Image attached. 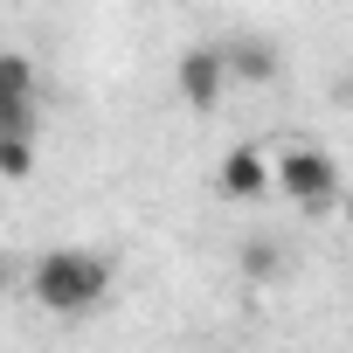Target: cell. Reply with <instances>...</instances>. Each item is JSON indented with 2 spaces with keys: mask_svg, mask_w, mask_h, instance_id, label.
Here are the masks:
<instances>
[{
  "mask_svg": "<svg viewBox=\"0 0 353 353\" xmlns=\"http://www.w3.org/2000/svg\"><path fill=\"white\" fill-rule=\"evenodd\" d=\"M222 56H229V77H243V83H270L277 77V49L270 42H222Z\"/></svg>",
  "mask_w": 353,
  "mask_h": 353,
  "instance_id": "5",
  "label": "cell"
},
{
  "mask_svg": "<svg viewBox=\"0 0 353 353\" xmlns=\"http://www.w3.org/2000/svg\"><path fill=\"white\" fill-rule=\"evenodd\" d=\"M277 194H284L291 208H305V215L332 208V201H339V166H332V152H319V145H284V152H277Z\"/></svg>",
  "mask_w": 353,
  "mask_h": 353,
  "instance_id": "2",
  "label": "cell"
},
{
  "mask_svg": "<svg viewBox=\"0 0 353 353\" xmlns=\"http://www.w3.org/2000/svg\"><path fill=\"white\" fill-rule=\"evenodd\" d=\"M28 291H35V305H49L56 319L97 312V305L111 298V256H97V250H49V256H35Z\"/></svg>",
  "mask_w": 353,
  "mask_h": 353,
  "instance_id": "1",
  "label": "cell"
},
{
  "mask_svg": "<svg viewBox=\"0 0 353 353\" xmlns=\"http://www.w3.org/2000/svg\"><path fill=\"white\" fill-rule=\"evenodd\" d=\"M277 188V152L263 145H229L222 166H215V194L222 201H263Z\"/></svg>",
  "mask_w": 353,
  "mask_h": 353,
  "instance_id": "3",
  "label": "cell"
},
{
  "mask_svg": "<svg viewBox=\"0 0 353 353\" xmlns=\"http://www.w3.org/2000/svg\"><path fill=\"white\" fill-rule=\"evenodd\" d=\"M35 173V139H21V132H0V181H28Z\"/></svg>",
  "mask_w": 353,
  "mask_h": 353,
  "instance_id": "7",
  "label": "cell"
},
{
  "mask_svg": "<svg viewBox=\"0 0 353 353\" xmlns=\"http://www.w3.org/2000/svg\"><path fill=\"white\" fill-rule=\"evenodd\" d=\"M173 83H181V97H188V111H215L222 104V83H229V56L215 49V42H194L188 56H181V70H173Z\"/></svg>",
  "mask_w": 353,
  "mask_h": 353,
  "instance_id": "4",
  "label": "cell"
},
{
  "mask_svg": "<svg viewBox=\"0 0 353 353\" xmlns=\"http://www.w3.org/2000/svg\"><path fill=\"white\" fill-rule=\"evenodd\" d=\"M243 277H250V284H270V277H284V250H277L270 236H250V243H243Z\"/></svg>",
  "mask_w": 353,
  "mask_h": 353,
  "instance_id": "6",
  "label": "cell"
}]
</instances>
